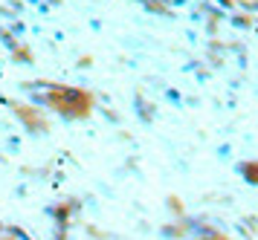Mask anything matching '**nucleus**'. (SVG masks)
I'll list each match as a JSON object with an SVG mask.
<instances>
[]
</instances>
